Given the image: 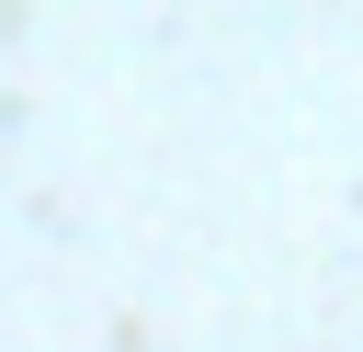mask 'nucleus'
I'll list each match as a JSON object with an SVG mask.
<instances>
[]
</instances>
